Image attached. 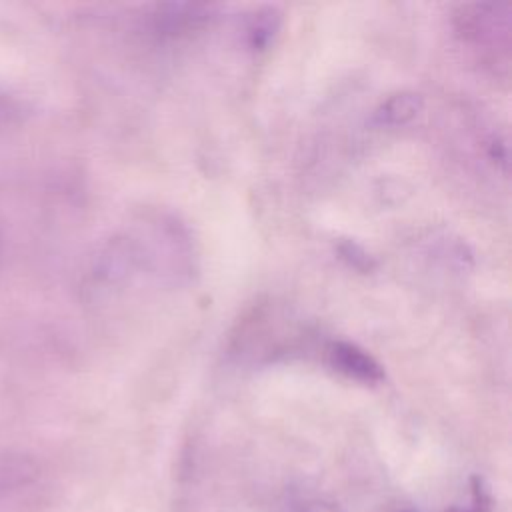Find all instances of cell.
<instances>
[{"mask_svg": "<svg viewBox=\"0 0 512 512\" xmlns=\"http://www.w3.org/2000/svg\"><path fill=\"white\" fill-rule=\"evenodd\" d=\"M330 360L336 370L342 374L360 380V382H380L384 378V372L380 364L366 354L362 348L348 344V342H334L330 346Z\"/></svg>", "mask_w": 512, "mask_h": 512, "instance_id": "6da1fadb", "label": "cell"}, {"mask_svg": "<svg viewBox=\"0 0 512 512\" xmlns=\"http://www.w3.org/2000/svg\"><path fill=\"white\" fill-rule=\"evenodd\" d=\"M420 110L422 98L416 92H398L380 104L374 118L380 126H402L416 118Z\"/></svg>", "mask_w": 512, "mask_h": 512, "instance_id": "7a4b0ae2", "label": "cell"}, {"mask_svg": "<svg viewBox=\"0 0 512 512\" xmlns=\"http://www.w3.org/2000/svg\"><path fill=\"white\" fill-rule=\"evenodd\" d=\"M278 24H280V16L274 8H264V10L256 12L252 22H250V28H248L252 46L254 48H264L272 40V36L276 34Z\"/></svg>", "mask_w": 512, "mask_h": 512, "instance_id": "3957f363", "label": "cell"}, {"mask_svg": "<svg viewBox=\"0 0 512 512\" xmlns=\"http://www.w3.org/2000/svg\"><path fill=\"white\" fill-rule=\"evenodd\" d=\"M340 254H342V258H346L358 270H370L372 268L370 266V256L354 242L340 244Z\"/></svg>", "mask_w": 512, "mask_h": 512, "instance_id": "277c9868", "label": "cell"}, {"mask_svg": "<svg viewBox=\"0 0 512 512\" xmlns=\"http://www.w3.org/2000/svg\"><path fill=\"white\" fill-rule=\"evenodd\" d=\"M472 506L466 508V510H460V512H486L488 508V494H486V488L482 484V478H474L472 480Z\"/></svg>", "mask_w": 512, "mask_h": 512, "instance_id": "5b68a950", "label": "cell"}, {"mask_svg": "<svg viewBox=\"0 0 512 512\" xmlns=\"http://www.w3.org/2000/svg\"><path fill=\"white\" fill-rule=\"evenodd\" d=\"M302 512H340V508L336 504H332V502L314 500V502H308Z\"/></svg>", "mask_w": 512, "mask_h": 512, "instance_id": "8992f818", "label": "cell"}, {"mask_svg": "<svg viewBox=\"0 0 512 512\" xmlns=\"http://www.w3.org/2000/svg\"><path fill=\"white\" fill-rule=\"evenodd\" d=\"M404 512H412V510H404Z\"/></svg>", "mask_w": 512, "mask_h": 512, "instance_id": "52a82bcc", "label": "cell"}]
</instances>
